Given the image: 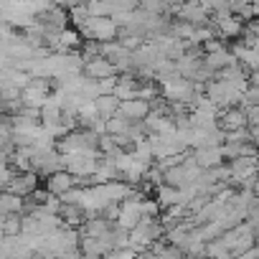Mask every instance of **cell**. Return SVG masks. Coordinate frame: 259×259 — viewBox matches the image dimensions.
Returning <instances> with one entry per match:
<instances>
[{"mask_svg": "<svg viewBox=\"0 0 259 259\" xmlns=\"http://www.w3.org/2000/svg\"><path fill=\"white\" fill-rule=\"evenodd\" d=\"M112 226H114V224L107 221L104 216H87L84 224L79 226V234H81V236H94V239H99V236H104Z\"/></svg>", "mask_w": 259, "mask_h": 259, "instance_id": "30bf717a", "label": "cell"}, {"mask_svg": "<svg viewBox=\"0 0 259 259\" xmlns=\"http://www.w3.org/2000/svg\"><path fill=\"white\" fill-rule=\"evenodd\" d=\"M104 259H138V254L133 251V249H112V251H107L104 254Z\"/></svg>", "mask_w": 259, "mask_h": 259, "instance_id": "e0dca14e", "label": "cell"}, {"mask_svg": "<svg viewBox=\"0 0 259 259\" xmlns=\"http://www.w3.org/2000/svg\"><path fill=\"white\" fill-rule=\"evenodd\" d=\"M81 74L87 76V79H107V76H112V74H117L114 71V64L112 61H107L104 56H94V59H89V61H84V66H81Z\"/></svg>", "mask_w": 259, "mask_h": 259, "instance_id": "8992f818", "label": "cell"}, {"mask_svg": "<svg viewBox=\"0 0 259 259\" xmlns=\"http://www.w3.org/2000/svg\"><path fill=\"white\" fill-rule=\"evenodd\" d=\"M112 97L117 102H127V99H138V79L133 74H122L117 76V84L112 89Z\"/></svg>", "mask_w": 259, "mask_h": 259, "instance_id": "ba28073f", "label": "cell"}, {"mask_svg": "<svg viewBox=\"0 0 259 259\" xmlns=\"http://www.w3.org/2000/svg\"><path fill=\"white\" fill-rule=\"evenodd\" d=\"M36 188H38V176L33 170H28V173H13V178L6 186V191H11V193H16L21 198L31 196Z\"/></svg>", "mask_w": 259, "mask_h": 259, "instance_id": "3957f363", "label": "cell"}, {"mask_svg": "<svg viewBox=\"0 0 259 259\" xmlns=\"http://www.w3.org/2000/svg\"><path fill=\"white\" fill-rule=\"evenodd\" d=\"M21 216L23 213H11L3 219V234L6 236H18L21 234Z\"/></svg>", "mask_w": 259, "mask_h": 259, "instance_id": "9a60e30c", "label": "cell"}, {"mask_svg": "<svg viewBox=\"0 0 259 259\" xmlns=\"http://www.w3.org/2000/svg\"><path fill=\"white\" fill-rule=\"evenodd\" d=\"M84 41H94V44H109L119 36V28L114 26L112 18H87V23L79 28Z\"/></svg>", "mask_w": 259, "mask_h": 259, "instance_id": "6da1fadb", "label": "cell"}, {"mask_svg": "<svg viewBox=\"0 0 259 259\" xmlns=\"http://www.w3.org/2000/svg\"><path fill=\"white\" fill-rule=\"evenodd\" d=\"M150 112V102L145 99H127V102H119L117 107V114H122L127 122H143Z\"/></svg>", "mask_w": 259, "mask_h": 259, "instance_id": "5b68a950", "label": "cell"}, {"mask_svg": "<svg viewBox=\"0 0 259 259\" xmlns=\"http://www.w3.org/2000/svg\"><path fill=\"white\" fill-rule=\"evenodd\" d=\"M153 201L160 206V211L168 208V206H176V203H178V188H173V186H168V183H158Z\"/></svg>", "mask_w": 259, "mask_h": 259, "instance_id": "8fae6325", "label": "cell"}, {"mask_svg": "<svg viewBox=\"0 0 259 259\" xmlns=\"http://www.w3.org/2000/svg\"><path fill=\"white\" fill-rule=\"evenodd\" d=\"M158 213H160V206L153 198H143L140 201V216H158Z\"/></svg>", "mask_w": 259, "mask_h": 259, "instance_id": "2e32d148", "label": "cell"}, {"mask_svg": "<svg viewBox=\"0 0 259 259\" xmlns=\"http://www.w3.org/2000/svg\"><path fill=\"white\" fill-rule=\"evenodd\" d=\"M81 259H104V256H84V254H81Z\"/></svg>", "mask_w": 259, "mask_h": 259, "instance_id": "ac0fdd59", "label": "cell"}, {"mask_svg": "<svg viewBox=\"0 0 259 259\" xmlns=\"http://www.w3.org/2000/svg\"><path fill=\"white\" fill-rule=\"evenodd\" d=\"M191 158H193V163H196L201 170H211V168H216V165L224 163L221 145H219V148H196V150L191 153Z\"/></svg>", "mask_w": 259, "mask_h": 259, "instance_id": "52a82bcc", "label": "cell"}, {"mask_svg": "<svg viewBox=\"0 0 259 259\" xmlns=\"http://www.w3.org/2000/svg\"><path fill=\"white\" fill-rule=\"evenodd\" d=\"M74 186H76V178L69 170H56V173L46 176V191L54 193V196H61L64 191H69Z\"/></svg>", "mask_w": 259, "mask_h": 259, "instance_id": "9c48e42d", "label": "cell"}, {"mask_svg": "<svg viewBox=\"0 0 259 259\" xmlns=\"http://www.w3.org/2000/svg\"><path fill=\"white\" fill-rule=\"evenodd\" d=\"M94 107H97V114H99L102 119H109V117H114V114H117L119 102H117L112 94H99V97L94 99Z\"/></svg>", "mask_w": 259, "mask_h": 259, "instance_id": "4fadbf2b", "label": "cell"}, {"mask_svg": "<svg viewBox=\"0 0 259 259\" xmlns=\"http://www.w3.org/2000/svg\"><path fill=\"white\" fill-rule=\"evenodd\" d=\"M79 251L84 256H104L107 254V246L102 239H94V236H81L79 239Z\"/></svg>", "mask_w": 259, "mask_h": 259, "instance_id": "5bb4252c", "label": "cell"}, {"mask_svg": "<svg viewBox=\"0 0 259 259\" xmlns=\"http://www.w3.org/2000/svg\"><path fill=\"white\" fill-rule=\"evenodd\" d=\"M59 216H61V221H64V226H71V229H79L81 224H84V211L79 208V206H66V203H61V208H59Z\"/></svg>", "mask_w": 259, "mask_h": 259, "instance_id": "7c38bea8", "label": "cell"}, {"mask_svg": "<svg viewBox=\"0 0 259 259\" xmlns=\"http://www.w3.org/2000/svg\"><path fill=\"white\" fill-rule=\"evenodd\" d=\"M216 124L221 127V133H231V130H241L246 127V117H244V107H226L219 112Z\"/></svg>", "mask_w": 259, "mask_h": 259, "instance_id": "277c9868", "label": "cell"}, {"mask_svg": "<svg viewBox=\"0 0 259 259\" xmlns=\"http://www.w3.org/2000/svg\"><path fill=\"white\" fill-rule=\"evenodd\" d=\"M49 97H51V79H38V76H33V79L21 89V104H23V107L41 109Z\"/></svg>", "mask_w": 259, "mask_h": 259, "instance_id": "7a4b0ae2", "label": "cell"}]
</instances>
